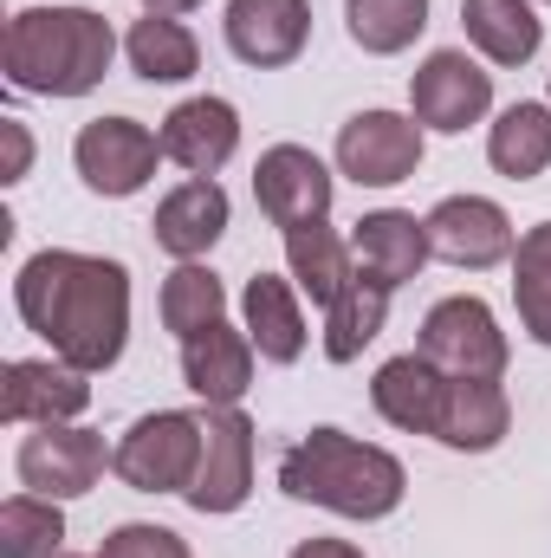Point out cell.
<instances>
[{
  "instance_id": "obj_1",
  "label": "cell",
  "mask_w": 551,
  "mask_h": 558,
  "mask_svg": "<svg viewBox=\"0 0 551 558\" xmlns=\"http://www.w3.org/2000/svg\"><path fill=\"white\" fill-rule=\"evenodd\" d=\"M13 305H20L26 331L46 338L52 357H65L85 377L111 371L131 344V274H124V260L46 247L13 274Z\"/></svg>"
},
{
  "instance_id": "obj_2",
  "label": "cell",
  "mask_w": 551,
  "mask_h": 558,
  "mask_svg": "<svg viewBox=\"0 0 551 558\" xmlns=\"http://www.w3.org/2000/svg\"><path fill=\"white\" fill-rule=\"evenodd\" d=\"M118 59V33L98 7H20L0 33V65L13 92L33 98H85L105 85Z\"/></svg>"
},
{
  "instance_id": "obj_3",
  "label": "cell",
  "mask_w": 551,
  "mask_h": 558,
  "mask_svg": "<svg viewBox=\"0 0 551 558\" xmlns=\"http://www.w3.org/2000/svg\"><path fill=\"white\" fill-rule=\"evenodd\" d=\"M279 487L305 507H325L338 520H390L409 494V468L377 448V441H357L344 428H305L285 461H279Z\"/></svg>"
},
{
  "instance_id": "obj_4",
  "label": "cell",
  "mask_w": 551,
  "mask_h": 558,
  "mask_svg": "<svg viewBox=\"0 0 551 558\" xmlns=\"http://www.w3.org/2000/svg\"><path fill=\"white\" fill-rule=\"evenodd\" d=\"M415 351L434 371H448V377H506V357H513L493 305L474 299V292L434 299L428 318H421V331H415Z\"/></svg>"
},
{
  "instance_id": "obj_5",
  "label": "cell",
  "mask_w": 551,
  "mask_h": 558,
  "mask_svg": "<svg viewBox=\"0 0 551 558\" xmlns=\"http://www.w3.org/2000/svg\"><path fill=\"white\" fill-rule=\"evenodd\" d=\"M195 461H201V416L156 410V416H137L124 428V441L111 454V474L137 494H188Z\"/></svg>"
},
{
  "instance_id": "obj_6",
  "label": "cell",
  "mask_w": 551,
  "mask_h": 558,
  "mask_svg": "<svg viewBox=\"0 0 551 558\" xmlns=\"http://www.w3.org/2000/svg\"><path fill=\"white\" fill-rule=\"evenodd\" d=\"M118 448H105L98 428H78V422H46L33 435H20V454H13V474L26 494H46V500H85L105 468H111Z\"/></svg>"
},
{
  "instance_id": "obj_7",
  "label": "cell",
  "mask_w": 551,
  "mask_h": 558,
  "mask_svg": "<svg viewBox=\"0 0 551 558\" xmlns=\"http://www.w3.org/2000/svg\"><path fill=\"white\" fill-rule=\"evenodd\" d=\"M156 162H169V156H162V137H156L149 124H137V118H91V124L72 137V169H78V182H85L91 195H105V202H124V195L149 189Z\"/></svg>"
},
{
  "instance_id": "obj_8",
  "label": "cell",
  "mask_w": 551,
  "mask_h": 558,
  "mask_svg": "<svg viewBox=\"0 0 551 558\" xmlns=\"http://www.w3.org/2000/svg\"><path fill=\"white\" fill-rule=\"evenodd\" d=\"M493 111V72L480 59H467L461 46H441L415 65L409 78V118L421 131H441V137H461L467 124H480Z\"/></svg>"
},
{
  "instance_id": "obj_9",
  "label": "cell",
  "mask_w": 551,
  "mask_h": 558,
  "mask_svg": "<svg viewBox=\"0 0 551 558\" xmlns=\"http://www.w3.org/2000/svg\"><path fill=\"white\" fill-rule=\"evenodd\" d=\"M254 494V422L234 410H208L201 416V461L188 481V507L195 513H241Z\"/></svg>"
},
{
  "instance_id": "obj_10",
  "label": "cell",
  "mask_w": 551,
  "mask_h": 558,
  "mask_svg": "<svg viewBox=\"0 0 551 558\" xmlns=\"http://www.w3.org/2000/svg\"><path fill=\"white\" fill-rule=\"evenodd\" d=\"M421 221H428L434 260H448V267H461V274H487V267L513 260V247H519L506 208L487 202V195H448V202H434Z\"/></svg>"
},
{
  "instance_id": "obj_11",
  "label": "cell",
  "mask_w": 551,
  "mask_h": 558,
  "mask_svg": "<svg viewBox=\"0 0 551 558\" xmlns=\"http://www.w3.org/2000/svg\"><path fill=\"white\" fill-rule=\"evenodd\" d=\"M421 169V124L403 111H357L338 131V175L357 189H396Z\"/></svg>"
},
{
  "instance_id": "obj_12",
  "label": "cell",
  "mask_w": 551,
  "mask_h": 558,
  "mask_svg": "<svg viewBox=\"0 0 551 558\" xmlns=\"http://www.w3.org/2000/svg\"><path fill=\"white\" fill-rule=\"evenodd\" d=\"M331 195H338V182H331V169L305 143L260 149V162H254V202H260V215L273 221L279 234L285 228H305V221H325L331 215Z\"/></svg>"
},
{
  "instance_id": "obj_13",
  "label": "cell",
  "mask_w": 551,
  "mask_h": 558,
  "mask_svg": "<svg viewBox=\"0 0 551 558\" xmlns=\"http://www.w3.org/2000/svg\"><path fill=\"white\" fill-rule=\"evenodd\" d=\"M85 410H91V384L65 357H13L0 371V416L13 422V428L78 422Z\"/></svg>"
},
{
  "instance_id": "obj_14",
  "label": "cell",
  "mask_w": 551,
  "mask_h": 558,
  "mask_svg": "<svg viewBox=\"0 0 551 558\" xmlns=\"http://www.w3.org/2000/svg\"><path fill=\"white\" fill-rule=\"evenodd\" d=\"M228 52L254 72H279L311 39V0H228Z\"/></svg>"
},
{
  "instance_id": "obj_15",
  "label": "cell",
  "mask_w": 551,
  "mask_h": 558,
  "mask_svg": "<svg viewBox=\"0 0 551 558\" xmlns=\"http://www.w3.org/2000/svg\"><path fill=\"white\" fill-rule=\"evenodd\" d=\"M162 156L175 162V169H188V175H221L228 162H234V149H241V111L228 105V98H215V92H201V98H182L169 118H162Z\"/></svg>"
},
{
  "instance_id": "obj_16",
  "label": "cell",
  "mask_w": 551,
  "mask_h": 558,
  "mask_svg": "<svg viewBox=\"0 0 551 558\" xmlns=\"http://www.w3.org/2000/svg\"><path fill=\"white\" fill-rule=\"evenodd\" d=\"M254 338L247 325H208L195 338H182V384L208 403V410H234L247 390H254Z\"/></svg>"
},
{
  "instance_id": "obj_17",
  "label": "cell",
  "mask_w": 551,
  "mask_h": 558,
  "mask_svg": "<svg viewBox=\"0 0 551 558\" xmlns=\"http://www.w3.org/2000/svg\"><path fill=\"white\" fill-rule=\"evenodd\" d=\"M228 189L215 182V175H188L182 189H169L162 202H156V221H149V234H156V247L169 254V260H201L221 234H228Z\"/></svg>"
},
{
  "instance_id": "obj_18",
  "label": "cell",
  "mask_w": 551,
  "mask_h": 558,
  "mask_svg": "<svg viewBox=\"0 0 551 558\" xmlns=\"http://www.w3.org/2000/svg\"><path fill=\"white\" fill-rule=\"evenodd\" d=\"M428 221H415L409 208H377V215H364L357 228H351V260H357V274L377 279V286H409L421 267H428Z\"/></svg>"
},
{
  "instance_id": "obj_19",
  "label": "cell",
  "mask_w": 551,
  "mask_h": 558,
  "mask_svg": "<svg viewBox=\"0 0 551 558\" xmlns=\"http://www.w3.org/2000/svg\"><path fill=\"white\" fill-rule=\"evenodd\" d=\"M448 371H434L421 351H403V357H390L377 377H370V403H377V416L390 422V428H403V435H434L441 428V410H448Z\"/></svg>"
},
{
  "instance_id": "obj_20",
  "label": "cell",
  "mask_w": 551,
  "mask_h": 558,
  "mask_svg": "<svg viewBox=\"0 0 551 558\" xmlns=\"http://www.w3.org/2000/svg\"><path fill=\"white\" fill-rule=\"evenodd\" d=\"M513 428V403L500 390V377H454L448 384V410H441V428L434 441L454 448V454H493Z\"/></svg>"
},
{
  "instance_id": "obj_21",
  "label": "cell",
  "mask_w": 551,
  "mask_h": 558,
  "mask_svg": "<svg viewBox=\"0 0 551 558\" xmlns=\"http://www.w3.org/2000/svg\"><path fill=\"white\" fill-rule=\"evenodd\" d=\"M298 299L305 292L273 274H254L247 292H241V325H247V338L267 364H298L305 357V305Z\"/></svg>"
},
{
  "instance_id": "obj_22",
  "label": "cell",
  "mask_w": 551,
  "mask_h": 558,
  "mask_svg": "<svg viewBox=\"0 0 551 558\" xmlns=\"http://www.w3.org/2000/svg\"><path fill=\"white\" fill-rule=\"evenodd\" d=\"M461 26L487 65H526L546 46V20L532 0H461Z\"/></svg>"
},
{
  "instance_id": "obj_23",
  "label": "cell",
  "mask_w": 551,
  "mask_h": 558,
  "mask_svg": "<svg viewBox=\"0 0 551 558\" xmlns=\"http://www.w3.org/2000/svg\"><path fill=\"white\" fill-rule=\"evenodd\" d=\"M285 279L325 312L351 279H357V260H351V241L325 221H305V228H285Z\"/></svg>"
},
{
  "instance_id": "obj_24",
  "label": "cell",
  "mask_w": 551,
  "mask_h": 558,
  "mask_svg": "<svg viewBox=\"0 0 551 558\" xmlns=\"http://www.w3.org/2000/svg\"><path fill=\"white\" fill-rule=\"evenodd\" d=\"M124 59H131V72L143 85H182V78L201 72V39L175 13H143L124 33Z\"/></svg>"
},
{
  "instance_id": "obj_25",
  "label": "cell",
  "mask_w": 551,
  "mask_h": 558,
  "mask_svg": "<svg viewBox=\"0 0 551 558\" xmlns=\"http://www.w3.org/2000/svg\"><path fill=\"white\" fill-rule=\"evenodd\" d=\"M487 162L506 175V182H532L551 169V105L526 98V105H506L487 131Z\"/></svg>"
},
{
  "instance_id": "obj_26",
  "label": "cell",
  "mask_w": 551,
  "mask_h": 558,
  "mask_svg": "<svg viewBox=\"0 0 551 558\" xmlns=\"http://www.w3.org/2000/svg\"><path fill=\"white\" fill-rule=\"evenodd\" d=\"M390 325V286L377 279H351L331 305H325V357L331 364H357L364 344H377V331Z\"/></svg>"
},
{
  "instance_id": "obj_27",
  "label": "cell",
  "mask_w": 551,
  "mask_h": 558,
  "mask_svg": "<svg viewBox=\"0 0 551 558\" xmlns=\"http://www.w3.org/2000/svg\"><path fill=\"white\" fill-rule=\"evenodd\" d=\"M156 312H162V331H175V338H195V331H208V325H221V318H228V286L215 279V267H201V260H182L175 274L162 279V299H156Z\"/></svg>"
},
{
  "instance_id": "obj_28",
  "label": "cell",
  "mask_w": 551,
  "mask_h": 558,
  "mask_svg": "<svg viewBox=\"0 0 551 558\" xmlns=\"http://www.w3.org/2000/svg\"><path fill=\"white\" fill-rule=\"evenodd\" d=\"M421 26H428V0H344V33L370 59L409 52L421 39Z\"/></svg>"
},
{
  "instance_id": "obj_29",
  "label": "cell",
  "mask_w": 551,
  "mask_h": 558,
  "mask_svg": "<svg viewBox=\"0 0 551 558\" xmlns=\"http://www.w3.org/2000/svg\"><path fill=\"white\" fill-rule=\"evenodd\" d=\"M513 305H519L526 338L551 351V221L526 228L513 247Z\"/></svg>"
},
{
  "instance_id": "obj_30",
  "label": "cell",
  "mask_w": 551,
  "mask_h": 558,
  "mask_svg": "<svg viewBox=\"0 0 551 558\" xmlns=\"http://www.w3.org/2000/svg\"><path fill=\"white\" fill-rule=\"evenodd\" d=\"M65 539V513L46 494H13L0 500V558H52Z\"/></svg>"
},
{
  "instance_id": "obj_31",
  "label": "cell",
  "mask_w": 551,
  "mask_h": 558,
  "mask_svg": "<svg viewBox=\"0 0 551 558\" xmlns=\"http://www.w3.org/2000/svg\"><path fill=\"white\" fill-rule=\"evenodd\" d=\"M98 558H188V539L175 526H156V520H124L105 533Z\"/></svg>"
},
{
  "instance_id": "obj_32",
  "label": "cell",
  "mask_w": 551,
  "mask_h": 558,
  "mask_svg": "<svg viewBox=\"0 0 551 558\" xmlns=\"http://www.w3.org/2000/svg\"><path fill=\"white\" fill-rule=\"evenodd\" d=\"M0 137H7V175H0V182H20V175L33 169V137H26V124H20V118H7V124H0Z\"/></svg>"
},
{
  "instance_id": "obj_33",
  "label": "cell",
  "mask_w": 551,
  "mask_h": 558,
  "mask_svg": "<svg viewBox=\"0 0 551 558\" xmlns=\"http://www.w3.org/2000/svg\"><path fill=\"white\" fill-rule=\"evenodd\" d=\"M292 558H364V553H357L351 539H298Z\"/></svg>"
},
{
  "instance_id": "obj_34",
  "label": "cell",
  "mask_w": 551,
  "mask_h": 558,
  "mask_svg": "<svg viewBox=\"0 0 551 558\" xmlns=\"http://www.w3.org/2000/svg\"><path fill=\"white\" fill-rule=\"evenodd\" d=\"M143 13H195L201 0H137Z\"/></svg>"
},
{
  "instance_id": "obj_35",
  "label": "cell",
  "mask_w": 551,
  "mask_h": 558,
  "mask_svg": "<svg viewBox=\"0 0 551 558\" xmlns=\"http://www.w3.org/2000/svg\"><path fill=\"white\" fill-rule=\"evenodd\" d=\"M52 558H78V553H52Z\"/></svg>"
},
{
  "instance_id": "obj_36",
  "label": "cell",
  "mask_w": 551,
  "mask_h": 558,
  "mask_svg": "<svg viewBox=\"0 0 551 558\" xmlns=\"http://www.w3.org/2000/svg\"><path fill=\"white\" fill-rule=\"evenodd\" d=\"M546 105H551V98H546Z\"/></svg>"
},
{
  "instance_id": "obj_37",
  "label": "cell",
  "mask_w": 551,
  "mask_h": 558,
  "mask_svg": "<svg viewBox=\"0 0 551 558\" xmlns=\"http://www.w3.org/2000/svg\"><path fill=\"white\" fill-rule=\"evenodd\" d=\"M546 7H551V0H546Z\"/></svg>"
}]
</instances>
